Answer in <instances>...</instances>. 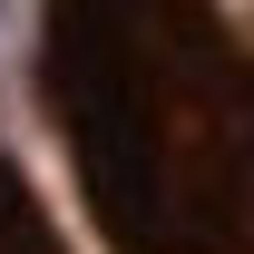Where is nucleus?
<instances>
[{
  "label": "nucleus",
  "mask_w": 254,
  "mask_h": 254,
  "mask_svg": "<svg viewBox=\"0 0 254 254\" xmlns=\"http://www.w3.org/2000/svg\"><path fill=\"white\" fill-rule=\"evenodd\" d=\"M39 108L118 254L254 245V30L225 0H49Z\"/></svg>",
  "instance_id": "nucleus-1"
}]
</instances>
